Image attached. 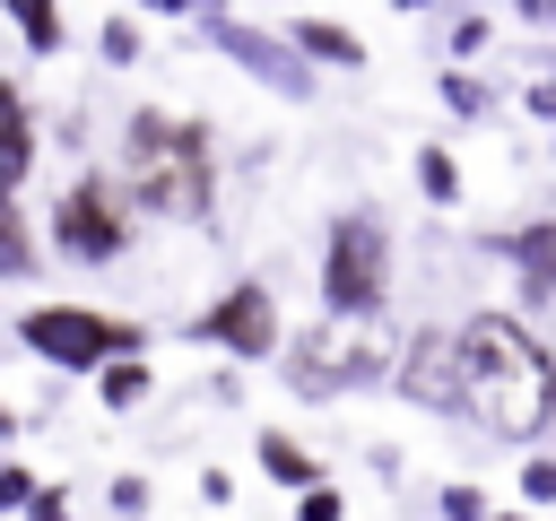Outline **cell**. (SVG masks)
Wrapping results in <instances>:
<instances>
[{"instance_id":"cell-1","label":"cell","mask_w":556,"mask_h":521,"mask_svg":"<svg viewBox=\"0 0 556 521\" xmlns=\"http://www.w3.org/2000/svg\"><path fill=\"white\" fill-rule=\"evenodd\" d=\"M460 417H478L495 443H539L556 425V356L521 313L460 321Z\"/></svg>"},{"instance_id":"cell-2","label":"cell","mask_w":556,"mask_h":521,"mask_svg":"<svg viewBox=\"0 0 556 521\" xmlns=\"http://www.w3.org/2000/svg\"><path fill=\"white\" fill-rule=\"evenodd\" d=\"M122 191L139 200V217L208 226V208H217V139H208V122L139 104L122 122Z\"/></svg>"},{"instance_id":"cell-3","label":"cell","mask_w":556,"mask_h":521,"mask_svg":"<svg viewBox=\"0 0 556 521\" xmlns=\"http://www.w3.org/2000/svg\"><path fill=\"white\" fill-rule=\"evenodd\" d=\"M391 356H400V339L382 330V313H321V321L278 356V373H287L295 399H339V391L391 382Z\"/></svg>"},{"instance_id":"cell-4","label":"cell","mask_w":556,"mask_h":521,"mask_svg":"<svg viewBox=\"0 0 556 521\" xmlns=\"http://www.w3.org/2000/svg\"><path fill=\"white\" fill-rule=\"evenodd\" d=\"M391 304V226L374 208H339L321 234V313H382Z\"/></svg>"},{"instance_id":"cell-5","label":"cell","mask_w":556,"mask_h":521,"mask_svg":"<svg viewBox=\"0 0 556 521\" xmlns=\"http://www.w3.org/2000/svg\"><path fill=\"white\" fill-rule=\"evenodd\" d=\"M17 347L43 356L52 373H96L122 347H148V330L130 313H96V304H26L17 313Z\"/></svg>"},{"instance_id":"cell-6","label":"cell","mask_w":556,"mask_h":521,"mask_svg":"<svg viewBox=\"0 0 556 521\" xmlns=\"http://www.w3.org/2000/svg\"><path fill=\"white\" fill-rule=\"evenodd\" d=\"M130 234H139V200L122 191V174H78V182L61 191V208H52V252L78 260V269L122 260Z\"/></svg>"},{"instance_id":"cell-7","label":"cell","mask_w":556,"mask_h":521,"mask_svg":"<svg viewBox=\"0 0 556 521\" xmlns=\"http://www.w3.org/2000/svg\"><path fill=\"white\" fill-rule=\"evenodd\" d=\"M191 339H200V347H217V356H243V365L278 356V304H269V287H261V278L217 287V304H208V313H191Z\"/></svg>"},{"instance_id":"cell-8","label":"cell","mask_w":556,"mask_h":521,"mask_svg":"<svg viewBox=\"0 0 556 521\" xmlns=\"http://www.w3.org/2000/svg\"><path fill=\"white\" fill-rule=\"evenodd\" d=\"M391 391L417 399V408H434V417H452L460 408V330H417L391 356Z\"/></svg>"},{"instance_id":"cell-9","label":"cell","mask_w":556,"mask_h":521,"mask_svg":"<svg viewBox=\"0 0 556 521\" xmlns=\"http://www.w3.org/2000/svg\"><path fill=\"white\" fill-rule=\"evenodd\" d=\"M208 35H217V43H226V52H235L252 78H269L278 96H295V104L313 96V61H304L295 43H269L261 26H235V17H217V9H208Z\"/></svg>"},{"instance_id":"cell-10","label":"cell","mask_w":556,"mask_h":521,"mask_svg":"<svg viewBox=\"0 0 556 521\" xmlns=\"http://www.w3.org/2000/svg\"><path fill=\"white\" fill-rule=\"evenodd\" d=\"M513 287H521V313H547L556 304V217H530L513 243Z\"/></svg>"},{"instance_id":"cell-11","label":"cell","mask_w":556,"mask_h":521,"mask_svg":"<svg viewBox=\"0 0 556 521\" xmlns=\"http://www.w3.org/2000/svg\"><path fill=\"white\" fill-rule=\"evenodd\" d=\"M35 174V113L17 96V78H0V191H17Z\"/></svg>"},{"instance_id":"cell-12","label":"cell","mask_w":556,"mask_h":521,"mask_svg":"<svg viewBox=\"0 0 556 521\" xmlns=\"http://www.w3.org/2000/svg\"><path fill=\"white\" fill-rule=\"evenodd\" d=\"M287 43H295L304 61H330V69H365V43H356V26H339V17H295V26H287Z\"/></svg>"},{"instance_id":"cell-13","label":"cell","mask_w":556,"mask_h":521,"mask_svg":"<svg viewBox=\"0 0 556 521\" xmlns=\"http://www.w3.org/2000/svg\"><path fill=\"white\" fill-rule=\"evenodd\" d=\"M148 382H156V373H148V356H139V347H122V356H104V365H96V399H104V408H139V399H148Z\"/></svg>"},{"instance_id":"cell-14","label":"cell","mask_w":556,"mask_h":521,"mask_svg":"<svg viewBox=\"0 0 556 521\" xmlns=\"http://www.w3.org/2000/svg\"><path fill=\"white\" fill-rule=\"evenodd\" d=\"M0 278H35V217L17 191H0Z\"/></svg>"},{"instance_id":"cell-15","label":"cell","mask_w":556,"mask_h":521,"mask_svg":"<svg viewBox=\"0 0 556 521\" xmlns=\"http://www.w3.org/2000/svg\"><path fill=\"white\" fill-rule=\"evenodd\" d=\"M417 191H426L434 208H452V200H460V156H452V148H417Z\"/></svg>"},{"instance_id":"cell-16","label":"cell","mask_w":556,"mask_h":521,"mask_svg":"<svg viewBox=\"0 0 556 521\" xmlns=\"http://www.w3.org/2000/svg\"><path fill=\"white\" fill-rule=\"evenodd\" d=\"M9 17H17V35L35 43V52H61V0H0Z\"/></svg>"},{"instance_id":"cell-17","label":"cell","mask_w":556,"mask_h":521,"mask_svg":"<svg viewBox=\"0 0 556 521\" xmlns=\"http://www.w3.org/2000/svg\"><path fill=\"white\" fill-rule=\"evenodd\" d=\"M261 469H269L278 486H313V478H321V469H313V460H304L287 434H261Z\"/></svg>"},{"instance_id":"cell-18","label":"cell","mask_w":556,"mask_h":521,"mask_svg":"<svg viewBox=\"0 0 556 521\" xmlns=\"http://www.w3.org/2000/svg\"><path fill=\"white\" fill-rule=\"evenodd\" d=\"M348 504H339V486L330 478H313V486H295V521H339Z\"/></svg>"},{"instance_id":"cell-19","label":"cell","mask_w":556,"mask_h":521,"mask_svg":"<svg viewBox=\"0 0 556 521\" xmlns=\"http://www.w3.org/2000/svg\"><path fill=\"white\" fill-rule=\"evenodd\" d=\"M96 43H104V61H139V26H130V17H104Z\"/></svg>"},{"instance_id":"cell-20","label":"cell","mask_w":556,"mask_h":521,"mask_svg":"<svg viewBox=\"0 0 556 521\" xmlns=\"http://www.w3.org/2000/svg\"><path fill=\"white\" fill-rule=\"evenodd\" d=\"M521 504H556V460H521Z\"/></svg>"},{"instance_id":"cell-21","label":"cell","mask_w":556,"mask_h":521,"mask_svg":"<svg viewBox=\"0 0 556 521\" xmlns=\"http://www.w3.org/2000/svg\"><path fill=\"white\" fill-rule=\"evenodd\" d=\"M443 521H486V495L478 486H443Z\"/></svg>"},{"instance_id":"cell-22","label":"cell","mask_w":556,"mask_h":521,"mask_svg":"<svg viewBox=\"0 0 556 521\" xmlns=\"http://www.w3.org/2000/svg\"><path fill=\"white\" fill-rule=\"evenodd\" d=\"M443 104H452V113H486V87H478V78H443Z\"/></svg>"},{"instance_id":"cell-23","label":"cell","mask_w":556,"mask_h":521,"mask_svg":"<svg viewBox=\"0 0 556 521\" xmlns=\"http://www.w3.org/2000/svg\"><path fill=\"white\" fill-rule=\"evenodd\" d=\"M26 495H35V469H0V512H26Z\"/></svg>"},{"instance_id":"cell-24","label":"cell","mask_w":556,"mask_h":521,"mask_svg":"<svg viewBox=\"0 0 556 521\" xmlns=\"http://www.w3.org/2000/svg\"><path fill=\"white\" fill-rule=\"evenodd\" d=\"M113 512H148V478H113Z\"/></svg>"},{"instance_id":"cell-25","label":"cell","mask_w":556,"mask_h":521,"mask_svg":"<svg viewBox=\"0 0 556 521\" xmlns=\"http://www.w3.org/2000/svg\"><path fill=\"white\" fill-rule=\"evenodd\" d=\"M26 512H35V521H70V504H61V486H35V495H26Z\"/></svg>"},{"instance_id":"cell-26","label":"cell","mask_w":556,"mask_h":521,"mask_svg":"<svg viewBox=\"0 0 556 521\" xmlns=\"http://www.w3.org/2000/svg\"><path fill=\"white\" fill-rule=\"evenodd\" d=\"M148 9H156V17H208L217 0H148Z\"/></svg>"},{"instance_id":"cell-27","label":"cell","mask_w":556,"mask_h":521,"mask_svg":"<svg viewBox=\"0 0 556 521\" xmlns=\"http://www.w3.org/2000/svg\"><path fill=\"white\" fill-rule=\"evenodd\" d=\"M0 434H17V417H9V399H0Z\"/></svg>"},{"instance_id":"cell-28","label":"cell","mask_w":556,"mask_h":521,"mask_svg":"<svg viewBox=\"0 0 556 521\" xmlns=\"http://www.w3.org/2000/svg\"><path fill=\"white\" fill-rule=\"evenodd\" d=\"M486 521H530V512H486Z\"/></svg>"},{"instance_id":"cell-29","label":"cell","mask_w":556,"mask_h":521,"mask_svg":"<svg viewBox=\"0 0 556 521\" xmlns=\"http://www.w3.org/2000/svg\"><path fill=\"white\" fill-rule=\"evenodd\" d=\"M391 9H434V0H391Z\"/></svg>"}]
</instances>
